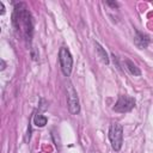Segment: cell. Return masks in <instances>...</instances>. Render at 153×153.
I'll list each match as a JSON object with an SVG mask.
<instances>
[{
	"label": "cell",
	"mask_w": 153,
	"mask_h": 153,
	"mask_svg": "<svg viewBox=\"0 0 153 153\" xmlns=\"http://www.w3.org/2000/svg\"><path fill=\"white\" fill-rule=\"evenodd\" d=\"M12 24L17 31L23 35L26 43H30L33 35V20L31 12L24 2H17L12 14Z\"/></svg>",
	"instance_id": "cell-1"
},
{
	"label": "cell",
	"mask_w": 153,
	"mask_h": 153,
	"mask_svg": "<svg viewBox=\"0 0 153 153\" xmlns=\"http://www.w3.org/2000/svg\"><path fill=\"white\" fill-rule=\"evenodd\" d=\"M111 147L114 151L118 152L122 148L123 145V127L118 122H114L109 127V133H108Z\"/></svg>",
	"instance_id": "cell-2"
},
{
	"label": "cell",
	"mask_w": 153,
	"mask_h": 153,
	"mask_svg": "<svg viewBox=\"0 0 153 153\" xmlns=\"http://www.w3.org/2000/svg\"><path fill=\"white\" fill-rule=\"evenodd\" d=\"M59 62L62 73L65 76H69L72 73V67H73V57L71 51L66 47H61L59 51Z\"/></svg>",
	"instance_id": "cell-3"
},
{
	"label": "cell",
	"mask_w": 153,
	"mask_h": 153,
	"mask_svg": "<svg viewBox=\"0 0 153 153\" xmlns=\"http://www.w3.org/2000/svg\"><path fill=\"white\" fill-rule=\"evenodd\" d=\"M67 104H68V110L72 115H78L80 112V104H79V98L78 93L72 85V82H68L67 86Z\"/></svg>",
	"instance_id": "cell-4"
},
{
	"label": "cell",
	"mask_w": 153,
	"mask_h": 153,
	"mask_svg": "<svg viewBox=\"0 0 153 153\" xmlns=\"http://www.w3.org/2000/svg\"><path fill=\"white\" fill-rule=\"evenodd\" d=\"M135 108V99L129 96H120L117 102L115 103L112 110L116 112H129Z\"/></svg>",
	"instance_id": "cell-5"
},
{
	"label": "cell",
	"mask_w": 153,
	"mask_h": 153,
	"mask_svg": "<svg viewBox=\"0 0 153 153\" xmlns=\"http://www.w3.org/2000/svg\"><path fill=\"white\" fill-rule=\"evenodd\" d=\"M134 43H135V45H136L137 48H140V49H145V48H147L148 44H149V37H148V35H146V33L139 31L137 29H135Z\"/></svg>",
	"instance_id": "cell-6"
},
{
	"label": "cell",
	"mask_w": 153,
	"mask_h": 153,
	"mask_svg": "<svg viewBox=\"0 0 153 153\" xmlns=\"http://www.w3.org/2000/svg\"><path fill=\"white\" fill-rule=\"evenodd\" d=\"M94 47H96V50H97L98 56H99V59L102 60V62H104L105 65H108V63L110 62V60H109V56H108V53L105 51V49H104L98 42H94Z\"/></svg>",
	"instance_id": "cell-7"
},
{
	"label": "cell",
	"mask_w": 153,
	"mask_h": 153,
	"mask_svg": "<svg viewBox=\"0 0 153 153\" xmlns=\"http://www.w3.org/2000/svg\"><path fill=\"white\" fill-rule=\"evenodd\" d=\"M126 66H127V68H128V71L130 72V74H133V75H135V76H139V75H141V71L139 69V67L133 62V61H130V60H126Z\"/></svg>",
	"instance_id": "cell-8"
},
{
	"label": "cell",
	"mask_w": 153,
	"mask_h": 153,
	"mask_svg": "<svg viewBox=\"0 0 153 153\" xmlns=\"http://www.w3.org/2000/svg\"><path fill=\"white\" fill-rule=\"evenodd\" d=\"M47 122H48V118L44 115H42V114H36L33 116V124L36 127H39V128L44 127L47 124Z\"/></svg>",
	"instance_id": "cell-9"
},
{
	"label": "cell",
	"mask_w": 153,
	"mask_h": 153,
	"mask_svg": "<svg viewBox=\"0 0 153 153\" xmlns=\"http://www.w3.org/2000/svg\"><path fill=\"white\" fill-rule=\"evenodd\" d=\"M106 5H109V6L114 7V8H117L118 7V4L117 2H114V1H106Z\"/></svg>",
	"instance_id": "cell-10"
},
{
	"label": "cell",
	"mask_w": 153,
	"mask_h": 153,
	"mask_svg": "<svg viewBox=\"0 0 153 153\" xmlns=\"http://www.w3.org/2000/svg\"><path fill=\"white\" fill-rule=\"evenodd\" d=\"M0 8H1V14H4L5 13V7H4V4L0 1Z\"/></svg>",
	"instance_id": "cell-11"
},
{
	"label": "cell",
	"mask_w": 153,
	"mask_h": 153,
	"mask_svg": "<svg viewBox=\"0 0 153 153\" xmlns=\"http://www.w3.org/2000/svg\"><path fill=\"white\" fill-rule=\"evenodd\" d=\"M2 69H5V61L4 60H1V71Z\"/></svg>",
	"instance_id": "cell-12"
}]
</instances>
